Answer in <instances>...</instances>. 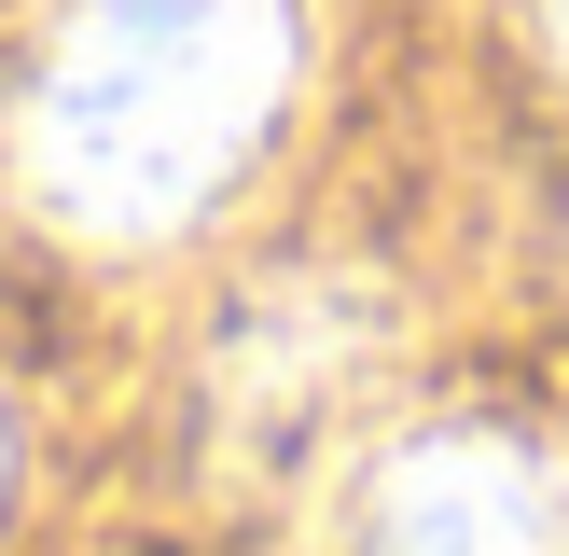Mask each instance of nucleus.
<instances>
[{"instance_id": "2", "label": "nucleus", "mask_w": 569, "mask_h": 556, "mask_svg": "<svg viewBox=\"0 0 569 556\" xmlns=\"http://www.w3.org/2000/svg\"><path fill=\"white\" fill-rule=\"evenodd\" d=\"M361 556H569V487L515 431H417L361 487Z\"/></svg>"}, {"instance_id": "4", "label": "nucleus", "mask_w": 569, "mask_h": 556, "mask_svg": "<svg viewBox=\"0 0 569 556\" xmlns=\"http://www.w3.org/2000/svg\"><path fill=\"white\" fill-rule=\"evenodd\" d=\"M542 28H556V56H569V0H542Z\"/></svg>"}, {"instance_id": "1", "label": "nucleus", "mask_w": 569, "mask_h": 556, "mask_svg": "<svg viewBox=\"0 0 569 556\" xmlns=\"http://www.w3.org/2000/svg\"><path fill=\"white\" fill-rule=\"evenodd\" d=\"M292 98V0H70L14 111V167L83 237H167Z\"/></svg>"}, {"instance_id": "3", "label": "nucleus", "mask_w": 569, "mask_h": 556, "mask_svg": "<svg viewBox=\"0 0 569 556\" xmlns=\"http://www.w3.org/2000/svg\"><path fill=\"white\" fill-rule=\"evenodd\" d=\"M376 376V306L306 278V292H264L222 348V445L237 459H306V445L348 417V389Z\"/></svg>"}]
</instances>
